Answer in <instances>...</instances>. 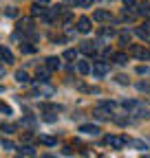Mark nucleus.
<instances>
[{"label":"nucleus","instance_id":"nucleus-14","mask_svg":"<svg viewBox=\"0 0 150 158\" xmlns=\"http://www.w3.org/2000/svg\"><path fill=\"white\" fill-rule=\"evenodd\" d=\"M77 73L80 75H88L90 73V64L88 62H77Z\"/></svg>","mask_w":150,"mask_h":158},{"label":"nucleus","instance_id":"nucleus-1","mask_svg":"<svg viewBox=\"0 0 150 158\" xmlns=\"http://www.w3.org/2000/svg\"><path fill=\"white\" fill-rule=\"evenodd\" d=\"M121 106H124V110H126L128 114H137V110H139L143 103H141V101H135V99H124Z\"/></svg>","mask_w":150,"mask_h":158},{"label":"nucleus","instance_id":"nucleus-26","mask_svg":"<svg viewBox=\"0 0 150 158\" xmlns=\"http://www.w3.org/2000/svg\"><path fill=\"white\" fill-rule=\"evenodd\" d=\"M2 132H5V134H13V132H15V125L7 123V125H2Z\"/></svg>","mask_w":150,"mask_h":158},{"label":"nucleus","instance_id":"nucleus-32","mask_svg":"<svg viewBox=\"0 0 150 158\" xmlns=\"http://www.w3.org/2000/svg\"><path fill=\"white\" fill-rule=\"evenodd\" d=\"M22 154H27V156H29V154H33V149H31L29 145H24V147H22Z\"/></svg>","mask_w":150,"mask_h":158},{"label":"nucleus","instance_id":"nucleus-13","mask_svg":"<svg viewBox=\"0 0 150 158\" xmlns=\"http://www.w3.org/2000/svg\"><path fill=\"white\" fill-rule=\"evenodd\" d=\"M60 66H62V64H60L58 57H49V59H46V68H49V70H58Z\"/></svg>","mask_w":150,"mask_h":158},{"label":"nucleus","instance_id":"nucleus-18","mask_svg":"<svg viewBox=\"0 0 150 158\" xmlns=\"http://www.w3.org/2000/svg\"><path fill=\"white\" fill-rule=\"evenodd\" d=\"M113 59H115V64H126V62H128V55H126V53H115V55H113Z\"/></svg>","mask_w":150,"mask_h":158},{"label":"nucleus","instance_id":"nucleus-35","mask_svg":"<svg viewBox=\"0 0 150 158\" xmlns=\"http://www.w3.org/2000/svg\"><path fill=\"white\" fill-rule=\"evenodd\" d=\"M5 77V68H0V79H2Z\"/></svg>","mask_w":150,"mask_h":158},{"label":"nucleus","instance_id":"nucleus-2","mask_svg":"<svg viewBox=\"0 0 150 158\" xmlns=\"http://www.w3.org/2000/svg\"><path fill=\"white\" fill-rule=\"evenodd\" d=\"M90 70H93V75H95V77H104V75L110 70V66H108L106 62H93Z\"/></svg>","mask_w":150,"mask_h":158},{"label":"nucleus","instance_id":"nucleus-38","mask_svg":"<svg viewBox=\"0 0 150 158\" xmlns=\"http://www.w3.org/2000/svg\"><path fill=\"white\" fill-rule=\"evenodd\" d=\"M42 158H53V156H42Z\"/></svg>","mask_w":150,"mask_h":158},{"label":"nucleus","instance_id":"nucleus-7","mask_svg":"<svg viewBox=\"0 0 150 158\" xmlns=\"http://www.w3.org/2000/svg\"><path fill=\"white\" fill-rule=\"evenodd\" d=\"M77 31L80 33H88L90 31V18H80L77 20Z\"/></svg>","mask_w":150,"mask_h":158},{"label":"nucleus","instance_id":"nucleus-31","mask_svg":"<svg viewBox=\"0 0 150 158\" xmlns=\"http://www.w3.org/2000/svg\"><path fill=\"white\" fill-rule=\"evenodd\" d=\"M2 147H5V149H11L13 143H11V141H2Z\"/></svg>","mask_w":150,"mask_h":158},{"label":"nucleus","instance_id":"nucleus-27","mask_svg":"<svg viewBox=\"0 0 150 158\" xmlns=\"http://www.w3.org/2000/svg\"><path fill=\"white\" fill-rule=\"evenodd\" d=\"M124 7L126 9H135L137 7V0H124Z\"/></svg>","mask_w":150,"mask_h":158},{"label":"nucleus","instance_id":"nucleus-25","mask_svg":"<svg viewBox=\"0 0 150 158\" xmlns=\"http://www.w3.org/2000/svg\"><path fill=\"white\" fill-rule=\"evenodd\" d=\"M40 143H44V145H55V138H51V136H40Z\"/></svg>","mask_w":150,"mask_h":158},{"label":"nucleus","instance_id":"nucleus-28","mask_svg":"<svg viewBox=\"0 0 150 158\" xmlns=\"http://www.w3.org/2000/svg\"><path fill=\"white\" fill-rule=\"evenodd\" d=\"M0 112H5V114H11V108H9L7 103H2V101H0Z\"/></svg>","mask_w":150,"mask_h":158},{"label":"nucleus","instance_id":"nucleus-33","mask_svg":"<svg viewBox=\"0 0 150 158\" xmlns=\"http://www.w3.org/2000/svg\"><path fill=\"white\" fill-rule=\"evenodd\" d=\"M7 15H11V18H13V15H15V9H13V7H9V9H7Z\"/></svg>","mask_w":150,"mask_h":158},{"label":"nucleus","instance_id":"nucleus-39","mask_svg":"<svg viewBox=\"0 0 150 158\" xmlns=\"http://www.w3.org/2000/svg\"><path fill=\"white\" fill-rule=\"evenodd\" d=\"M15 158H22V156H15Z\"/></svg>","mask_w":150,"mask_h":158},{"label":"nucleus","instance_id":"nucleus-22","mask_svg":"<svg viewBox=\"0 0 150 158\" xmlns=\"http://www.w3.org/2000/svg\"><path fill=\"white\" fill-rule=\"evenodd\" d=\"M31 13H33V15H44V13H46V9H42V5H38V2H35V5H33V9H31Z\"/></svg>","mask_w":150,"mask_h":158},{"label":"nucleus","instance_id":"nucleus-34","mask_svg":"<svg viewBox=\"0 0 150 158\" xmlns=\"http://www.w3.org/2000/svg\"><path fill=\"white\" fill-rule=\"evenodd\" d=\"M49 2V0H38V5H46Z\"/></svg>","mask_w":150,"mask_h":158},{"label":"nucleus","instance_id":"nucleus-12","mask_svg":"<svg viewBox=\"0 0 150 158\" xmlns=\"http://www.w3.org/2000/svg\"><path fill=\"white\" fill-rule=\"evenodd\" d=\"M93 116L97 118V121H106V118H110V112H106V110H102V108H97L95 112H93Z\"/></svg>","mask_w":150,"mask_h":158},{"label":"nucleus","instance_id":"nucleus-30","mask_svg":"<svg viewBox=\"0 0 150 158\" xmlns=\"http://www.w3.org/2000/svg\"><path fill=\"white\" fill-rule=\"evenodd\" d=\"M117 81H119V84H128V77H126V75H119Z\"/></svg>","mask_w":150,"mask_h":158},{"label":"nucleus","instance_id":"nucleus-15","mask_svg":"<svg viewBox=\"0 0 150 158\" xmlns=\"http://www.w3.org/2000/svg\"><path fill=\"white\" fill-rule=\"evenodd\" d=\"M15 81H20V84H29V75L24 70H15Z\"/></svg>","mask_w":150,"mask_h":158},{"label":"nucleus","instance_id":"nucleus-19","mask_svg":"<svg viewBox=\"0 0 150 158\" xmlns=\"http://www.w3.org/2000/svg\"><path fill=\"white\" fill-rule=\"evenodd\" d=\"M20 51L31 55V53H35V46H33V44H29V42H22V44H20Z\"/></svg>","mask_w":150,"mask_h":158},{"label":"nucleus","instance_id":"nucleus-36","mask_svg":"<svg viewBox=\"0 0 150 158\" xmlns=\"http://www.w3.org/2000/svg\"><path fill=\"white\" fill-rule=\"evenodd\" d=\"M146 29H150V20H146Z\"/></svg>","mask_w":150,"mask_h":158},{"label":"nucleus","instance_id":"nucleus-37","mask_svg":"<svg viewBox=\"0 0 150 158\" xmlns=\"http://www.w3.org/2000/svg\"><path fill=\"white\" fill-rule=\"evenodd\" d=\"M141 158H150V154H143V156H141Z\"/></svg>","mask_w":150,"mask_h":158},{"label":"nucleus","instance_id":"nucleus-21","mask_svg":"<svg viewBox=\"0 0 150 158\" xmlns=\"http://www.w3.org/2000/svg\"><path fill=\"white\" fill-rule=\"evenodd\" d=\"M73 5H75V7L86 9V7H90V5H93V0H73Z\"/></svg>","mask_w":150,"mask_h":158},{"label":"nucleus","instance_id":"nucleus-4","mask_svg":"<svg viewBox=\"0 0 150 158\" xmlns=\"http://www.w3.org/2000/svg\"><path fill=\"white\" fill-rule=\"evenodd\" d=\"M104 143H106L108 147H113V149H121V147L126 145V143H124V136H106Z\"/></svg>","mask_w":150,"mask_h":158},{"label":"nucleus","instance_id":"nucleus-17","mask_svg":"<svg viewBox=\"0 0 150 158\" xmlns=\"http://www.w3.org/2000/svg\"><path fill=\"white\" fill-rule=\"evenodd\" d=\"M95 44H90V42H84L82 44V53H86V55H93V53H95Z\"/></svg>","mask_w":150,"mask_h":158},{"label":"nucleus","instance_id":"nucleus-5","mask_svg":"<svg viewBox=\"0 0 150 158\" xmlns=\"http://www.w3.org/2000/svg\"><path fill=\"white\" fill-rule=\"evenodd\" d=\"M35 94H44V97H53L55 94V88L53 86H46V84H35Z\"/></svg>","mask_w":150,"mask_h":158},{"label":"nucleus","instance_id":"nucleus-23","mask_svg":"<svg viewBox=\"0 0 150 158\" xmlns=\"http://www.w3.org/2000/svg\"><path fill=\"white\" fill-rule=\"evenodd\" d=\"M99 108H102V110H106V112H113V110H115V103H113V101H102V103H99Z\"/></svg>","mask_w":150,"mask_h":158},{"label":"nucleus","instance_id":"nucleus-11","mask_svg":"<svg viewBox=\"0 0 150 158\" xmlns=\"http://www.w3.org/2000/svg\"><path fill=\"white\" fill-rule=\"evenodd\" d=\"M137 15H150V5L148 2H137Z\"/></svg>","mask_w":150,"mask_h":158},{"label":"nucleus","instance_id":"nucleus-20","mask_svg":"<svg viewBox=\"0 0 150 158\" xmlns=\"http://www.w3.org/2000/svg\"><path fill=\"white\" fill-rule=\"evenodd\" d=\"M135 33H137V35H139L141 40H150V31H148V29H143V27H139V29H137Z\"/></svg>","mask_w":150,"mask_h":158},{"label":"nucleus","instance_id":"nucleus-8","mask_svg":"<svg viewBox=\"0 0 150 158\" xmlns=\"http://www.w3.org/2000/svg\"><path fill=\"white\" fill-rule=\"evenodd\" d=\"M124 143L128 147H135V149H148V145L143 141H135V138H124Z\"/></svg>","mask_w":150,"mask_h":158},{"label":"nucleus","instance_id":"nucleus-24","mask_svg":"<svg viewBox=\"0 0 150 158\" xmlns=\"http://www.w3.org/2000/svg\"><path fill=\"white\" fill-rule=\"evenodd\" d=\"M62 57H64V59H77V53H75L73 48H68V51H64Z\"/></svg>","mask_w":150,"mask_h":158},{"label":"nucleus","instance_id":"nucleus-10","mask_svg":"<svg viewBox=\"0 0 150 158\" xmlns=\"http://www.w3.org/2000/svg\"><path fill=\"white\" fill-rule=\"evenodd\" d=\"M49 75H51L49 68H38V81H40V84H46V81H49Z\"/></svg>","mask_w":150,"mask_h":158},{"label":"nucleus","instance_id":"nucleus-3","mask_svg":"<svg viewBox=\"0 0 150 158\" xmlns=\"http://www.w3.org/2000/svg\"><path fill=\"white\" fill-rule=\"evenodd\" d=\"M130 55H135L139 59H150V51L146 46H139V44H133L130 46Z\"/></svg>","mask_w":150,"mask_h":158},{"label":"nucleus","instance_id":"nucleus-16","mask_svg":"<svg viewBox=\"0 0 150 158\" xmlns=\"http://www.w3.org/2000/svg\"><path fill=\"white\" fill-rule=\"evenodd\" d=\"M0 57L7 59V62H13V55H11V51L7 46H0Z\"/></svg>","mask_w":150,"mask_h":158},{"label":"nucleus","instance_id":"nucleus-6","mask_svg":"<svg viewBox=\"0 0 150 158\" xmlns=\"http://www.w3.org/2000/svg\"><path fill=\"white\" fill-rule=\"evenodd\" d=\"M80 132H82V134H90V136H97V134H99V127L93 125V123H82V125H80Z\"/></svg>","mask_w":150,"mask_h":158},{"label":"nucleus","instance_id":"nucleus-29","mask_svg":"<svg viewBox=\"0 0 150 158\" xmlns=\"http://www.w3.org/2000/svg\"><path fill=\"white\" fill-rule=\"evenodd\" d=\"M119 40H121V42H130V33H121Z\"/></svg>","mask_w":150,"mask_h":158},{"label":"nucleus","instance_id":"nucleus-9","mask_svg":"<svg viewBox=\"0 0 150 158\" xmlns=\"http://www.w3.org/2000/svg\"><path fill=\"white\" fill-rule=\"evenodd\" d=\"M93 20H95V22H108V20H110V13L104 11V9H99V11L93 13Z\"/></svg>","mask_w":150,"mask_h":158}]
</instances>
